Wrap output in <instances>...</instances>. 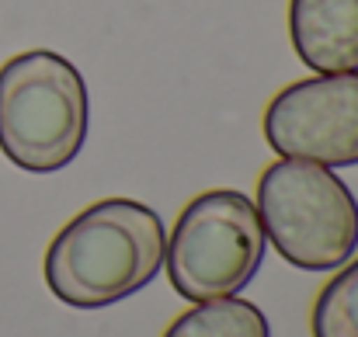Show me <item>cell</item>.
I'll list each match as a JSON object with an SVG mask.
<instances>
[{"label":"cell","instance_id":"cell-3","mask_svg":"<svg viewBox=\"0 0 358 337\" xmlns=\"http://www.w3.org/2000/svg\"><path fill=\"white\" fill-rule=\"evenodd\" d=\"M257 216L275 250L303 271H334L358 250V199L324 164H271L257 178Z\"/></svg>","mask_w":358,"mask_h":337},{"label":"cell","instance_id":"cell-4","mask_svg":"<svg viewBox=\"0 0 358 337\" xmlns=\"http://www.w3.org/2000/svg\"><path fill=\"white\" fill-rule=\"evenodd\" d=\"M264 243L268 236L257 206L243 192H202L181 209L167 240V278L188 303L237 296L254 282L264 261Z\"/></svg>","mask_w":358,"mask_h":337},{"label":"cell","instance_id":"cell-8","mask_svg":"<svg viewBox=\"0 0 358 337\" xmlns=\"http://www.w3.org/2000/svg\"><path fill=\"white\" fill-rule=\"evenodd\" d=\"M313 337H358V261L334 275L317 296Z\"/></svg>","mask_w":358,"mask_h":337},{"label":"cell","instance_id":"cell-6","mask_svg":"<svg viewBox=\"0 0 358 337\" xmlns=\"http://www.w3.org/2000/svg\"><path fill=\"white\" fill-rule=\"evenodd\" d=\"M289 35L313 73H358V0H289Z\"/></svg>","mask_w":358,"mask_h":337},{"label":"cell","instance_id":"cell-5","mask_svg":"<svg viewBox=\"0 0 358 337\" xmlns=\"http://www.w3.org/2000/svg\"><path fill=\"white\" fill-rule=\"evenodd\" d=\"M264 139L289 160L358 164V73H317L282 87L264 108Z\"/></svg>","mask_w":358,"mask_h":337},{"label":"cell","instance_id":"cell-7","mask_svg":"<svg viewBox=\"0 0 358 337\" xmlns=\"http://www.w3.org/2000/svg\"><path fill=\"white\" fill-rule=\"evenodd\" d=\"M164 337H271L268 317L237 296L195 303V310L181 313Z\"/></svg>","mask_w":358,"mask_h":337},{"label":"cell","instance_id":"cell-2","mask_svg":"<svg viewBox=\"0 0 358 337\" xmlns=\"http://www.w3.org/2000/svg\"><path fill=\"white\" fill-rule=\"evenodd\" d=\"M87 139V84L49 49L17 52L0 66V150L28 174H56Z\"/></svg>","mask_w":358,"mask_h":337},{"label":"cell","instance_id":"cell-1","mask_svg":"<svg viewBox=\"0 0 358 337\" xmlns=\"http://www.w3.org/2000/svg\"><path fill=\"white\" fill-rule=\"evenodd\" d=\"M164 220L132 199H105L63 226L42 261L49 292L73 310H101L146 289L164 268Z\"/></svg>","mask_w":358,"mask_h":337}]
</instances>
